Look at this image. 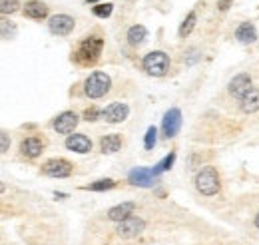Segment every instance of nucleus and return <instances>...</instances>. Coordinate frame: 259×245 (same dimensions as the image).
<instances>
[{"label": "nucleus", "instance_id": "obj_1", "mask_svg": "<svg viewBox=\"0 0 259 245\" xmlns=\"http://www.w3.org/2000/svg\"><path fill=\"white\" fill-rule=\"evenodd\" d=\"M102 48H104V40L100 36H88L78 44L74 52V62L80 66H92L100 58Z\"/></svg>", "mask_w": 259, "mask_h": 245}, {"label": "nucleus", "instance_id": "obj_2", "mask_svg": "<svg viewBox=\"0 0 259 245\" xmlns=\"http://www.w3.org/2000/svg\"><path fill=\"white\" fill-rule=\"evenodd\" d=\"M195 187L203 195H215L222 187L218 170L213 166H205L203 170H199L197 176H195Z\"/></svg>", "mask_w": 259, "mask_h": 245}, {"label": "nucleus", "instance_id": "obj_3", "mask_svg": "<svg viewBox=\"0 0 259 245\" xmlns=\"http://www.w3.org/2000/svg\"><path fill=\"white\" fill-rule=\"evenodd\" d=\"M112 88V80L106 72H92L84 82V94L92 100L104 98Z\"/></svg>", "mask_w": 259, "mask_h": 245}, {"label": "nucleus", "instance_id": "obj_4", "mask_svg": "<svg viewBox=\"0 0 259 245\" xmlns=\"http://www.w3.org/2000/svg\"><path fill=\"white\" fill-rule=\"evenodd\" d=\"M142 68L146 70V74L156 76V78H162V76L167 74V70H169V56L165 52H162V50H154V52H150V54L144 56Z\"/></svg>", "mask_w": 259, "mask_h": 245}, {"label": "nucleus", "instance_id": "obj_5", "mask_svg": "<svg viewBox=\"0 0 259 245\" xmlns=\"http://www.w3.org/2000/svg\"><path fill=\"white\" fill-rule=\"evenodd\" d=\"M144 227H146V223H144V219L142 217H128V219H124V221H120L118 223V227H116V233L120 235V237H124V239H132V237H136V235H140L142 231H144Z\"/></svg>", "mask_w": 259, "mask_h": 245}, {"label": "nucleus", "instance_id": "obj_6", "mask_svg": "<svg viewBox=\"0 0 259 245\" xmlns=\"http://www.w3.org/2000/svg\"><path fill=\"white\" fill-rule=\"evenodd\" d=\"M42 174L48 176V178H68L72 174V164L68 159H48L44 166H42Z\"/></svg>", "mask_w": 259, "mask_h": 245}, {"label": "nucleus", "instance_id": "obj_7", "mask_svg": "<svg viewBox=\"0 0 259 245\" xmlns=\"http://www.w3.org/2000/svg\"><path fill=\"white\" fill-rule=\"evenodd\" d=\"M180 128H182V112H180L178 108L167 110V112H165V116H163V120H162L163 138H165V140L174 138V136L180 132Z\"/></svg>", "mask_w": 259, "mask_h": 245}, {"label": "nucleus", "instance_id": "obj_8", "mask_svg": "<svg viewBox=\"0 0 259 245\" xmlns=\"http://www.w3.org/2000/svg\"><path fill=\"white\" fill-rule=\"evenodd\" d=\"M130 114V108L122 102H114L108 108L102 110V120H106L108 124H122Z\"/></svg>", "mask_w": 259, "mask_h": 245}, {"label": "nucleus", "instance_id": "obj_9", "mask_svg": "<svg viewBox=\"0 0 259 245\" xmlns=\"http://www.w3.org/2000/svg\"><path fill=\"white\" fill-rule=\"evenodd\" d=\"M48 28L56 36H68L70 32L74 30V18L68 16V14H54L48 20Z\"/></svg>", "mask_w": 259, "mask_h": 245}, {"label": "nucleus", "instance_id": "obj_10", "mask_svg": "<svg viewBox=\"0 0 259 245\" xmlns=\"http://www.w3.org/2000/svg\"><path fill=\"white\" fill-rule=\"evenodd\" d=\"M128 180L132 185H140V187H152L158 182V176H154L152 170L148 168H134L128 174Z\"/></svg>", "mask_w": 259, "mask_h": 245}, {"label": "nucleus", "instance_id": "obj_11", "mask_svg": "<svg viewBox=\"0 0 259 245\" xmlns=\"http://www.w3.org/2000/svg\"><path fill=\"white\" fill-rule=\"evenodd\" d=\"M80 122V118L74 114V112H62V114H58L56 118H54V122H52V128L58 132V134H72L74 130H76V126Z\"/></svg>", "mask_w": 259, "mask_h": 245}, {"label": "nucleus", "instance_id": "obj_12", "mask_svg": "<svg viewBox=\"0 0 259 245\" xmlns=\"http://www.w3.org/2000/svg\"><path fill=\"white\" fill-rule=\"evenodd\" d=\"M66 148L76 153H88L92 150V140L86 134H70L66 138Z\"/></svg>", "mask_w": 259, "mask_h": 245}, {"label": "nucleus", "instance_id": "obj_13", "mask_svg": "<svg viewBox=\"0 0 259 245\" xmlns=\"http://www.w3.org/2000/svg\"><path fill=\"white\" fill-rule=\"evenodd\" d=\"M251 90V78H249V74H237L231 82H229V94L233 96V98H243L245 94Z\"/></svg>", "mask_w": 259, "mask_h": 245}, {"label": "nucleus", "instance_id": "obj_14", "mask_svg": "<svg viewBox=\"0 0 259 245\" xmlns=\"http://www.w3.org/2000/svg\"><path fill=\"white\" fill-rule=\"evenodd\" d=\"M42 150H44V142H42L40 138H36V136L24 138V140L20 142V153H22L24 157H28V159L38 157V155L42 153Z\"/></svg>", "mask_w": 259, "mask_h": 245}, {"label": "nucleus", "instance_id": "obj_15", "mask_svg": "<svg viewBox=\"0 0 259 245\" xmlns=\"http://www.w3.org/2000/svg\"><path fill=\"white\" fill-rule=\"evenodd\" d=\"M134 201H124V203H120V206H114V208H110L108 210V219H112V221H124V219H128L132 217L134 214Z\"/></svg>", "mask_w": 259, "mask_h": 245}, {"label": "nucleus", "instance_id": "obj_16", "mask_svg": "<svg viewBox=\"0 0 259 245\" xmlns=\"http://www.w3.org/2000/svg\"><path fill=\"white\" fill-rule=\"evenodd\" d=\"M24 16L34 18V20H42V18L48 16V6L44 2H40V0H30L24 6Z\"/></svg>", "mask_w": 259, "mask_h": 245}, {"label": "nucleus", "instance_id": "obj_17", "mask_svg": "<svg viewBox=\"0 0 259 245\" xmlns=\"http://www.w3.org/2000/svg\"><path fill=\"white\" fill-rule=\"evenodd\" d=\"M239 106L245 114H253L259 110V88H251L249 92L245 94L241 100H239Z\"/></svg>", "mask_w": 259, "mask_h": 245}, {"label": "nucleus", "instance_id": "obj_18", "mask_svg": "<svg viewBox=\"0 0 259 245\" xmlns=\"http://www.w3.org/2000/svg\"><path fill=\"white\" fill-rule=\"evenodd\" d=\"M235 38H237L241 44H251V42L257 40V30H255V26H253L251 22H243V24L237 26Z\"/></svg>", "mask_w": 259, "mask_h": 245}, {"label": "nucleus", "instance_id": "obj_19", "mask_svg": "<svg viewBox=\"0 0 259 245\" xmlns=\"http://www.w3.org/2000/svg\"><path fill=\"white\" fill-rule=\"evenodd\" d=\"M122 148V136L120 134H108L100 140V150L104 153H116Z\"/></svg>", "mask_w": 259, "mask_h": 245}, {"label": "nucleus", "instance_id": "obj_20", "mask_svg": "<svg viewBox=\"0 0 259 245\" xmlns=\"http://www.w3.org/2000/svg\"><path fill=\"white\" fill-rule=\"evenodd\" d=\"M126 38H128L130 46H140V44H144V40L148 38V30H146V26L136 24V26H132L128 30Z\"/></svg>", "mask_w": 259, "mask_h": 245}, {"label": "nucleus", "instance_id": "obj_21", "mask_svg": "<svg viewBox=\"0 0 259 245\" xmlns=\"http://www.w3.org/2000/svg\"><path fill=\"white\" fill-rule=\"evenodd\" d=\"M174 159H176V153H174V152L167 153L162 161H158V164H156V168H152L154 176H160V174H163V172H167V170L174 166Z\"/></svg>", "mask_w": 259, "mask_h": 245}, {"label": "nucleus", "instance_id": "obj_22", "mask_svg": "<svg viewBox=\"0 0 259 245\" xmlns=\"http://www.w3.org/2000/svg\"><path fill=\"white\" fill-rule=\"evenodd\" d=\"M195 12H190L188 16H186V20L182 22V26H180V38H186L190 32L194 30V26H195Z\"/></svg>", "mask_w": 259, "mask_h": 245}, {"label": "nucleus", "instance_id": "obj_23", "mask_svg": "<svg viewBox=\"0 0 259 245\" xmlns=\"http://www.w3.org/2000/svg\"><path fill=\"white\" fill-rule=\"evenodd\" d=\"M114 187H116L114 180H98L94 184L86 185V189H90V191H108V189H114Z\"/></svg>", "mask_w": 259, "mask_h": 245}, {"label": "nucleus", "instance_id": "obj_24", "mask_svg": "<svg viewBox=\"0 0 259 245\" xmlns=\"http://www.w3.org/2000/svg\"><path fill=\"white\" fill-rule=\"evenodd\" d=\"M156 142H158V130H156L154 126H150L148 132H146V138H144V146H146V150H154Z\"/></svg>", "mask_w": 259, "mask_h": 245}, {"label": "nucleus", "instance_id": "obj_25", "mask_svg": "<svg viewBox=\"0 0 259 245\" xmlns=\"http://www.w3.org/2000/svg\"><path fill=\"white\" fill-rule=\"evenodd\" d=\"M112 10H114V4H96L92 8L94 16H98V18H108L112 14Z\"/></svg>", "mask_w": 259, "mask_h": 245}, {"label": "nucleus", "instance_id": "obj_26", "mask_svg": "<svg viewBox=\"0 0 259 245\" xmlns=\"http://www.w3.org/2000/svg\"><path fill=\"white\" fill-rule=\"evenodd\" d=\"M20 2L18 0H0V10L2 14H14L18 10Z\"/></svg>", "mask_w": 259, "mask_h": 245}, {"label": "nucleus", "instance_id": "obj_27", "mask_svg": "<svg viewBox=\"0 0 259 245\" xmlns=\"http://www.w3.org/2000/svg\"><path fill=\"white\" fill-rule=\"evenodd\" d=\"M98 118H102V110H98V108H88L84 112V120L86 122H96Z\"/></svg>", "mask_w": 259, "mask_h": 245}, {"label": "nucleus", "instance_id": "obj_28", "mask_svg": "<svg viewBox=\"0 0 259 245\" xmlns=\"http://www.w3.org/2000/svg\"><path fill=\"white\" fill-rule=\"evenodd\" d=\"M0 24H2V38H6V40H8V38H12V36H14V32H16L14 24H10L8 20H2Z\"/></svg>", "mask_w": 259, "mask_h": 245}, {"label": "nucleus", "instance_id": "obj_29", "mask_svg": "<svg viewBox=\"0 0 259 245\" xmlns=\"http://www.w3.org/2000/svg\"><path fill=\"white\" fill-rule=\"evenodd\" d=\"M184 58H186L188 64H195V62L201 58V54H199V50H197V48H188V52H186V56H184Z\"/></svg>", "mask_w": 259, "mask_h": 245}, {"label": "nucleus", "instance_id": "obj_30", "mask_svg": "<svg viewBox=\"0 0 259 245\" xmlns=\"http://www.w3.org/2000/svg\"><path fill=\"white\" fill-rule=\"evenodd\" d=\"M8 148H10V140H8V134L6 132H2L0 134V152H8Z\"/></svg>", "mask_w": 259, "mask_h": 245}, {"label": "nucleus", "instance_id": "obj_31", "mask_svg": "<svg viewBox=\"0 0 259 245\" xmlns=\"http://www.w3.org/2000/svg\"><path fill=\"white\" fill-rule=\"evenodd\" d=\"M229 2H233V0H220V2H218V8H220V10H227V8H229Z\"/></svg>", "mask_w": 259, "mask_h": 245}, {"label": "nucleus", "instance_id": "obj_32", "mask_svg": "<svg viewBox=\"0 0 259 245\" xmlns=\"http://www.w3.org/2000/svg\"><path fill=\"white\" fill-rule=\"evenodd\" d=\"M54 195H56V197H58V199H64V197H66V193H58V191H56V193H54Z\"/></svg>", "mask_w": 259, "mask_h": 245}, {"label": "nucleus", "instance_id": "obj_33", "mask_svg": "<svg viewBox=\"0 0 259 245\" xmlns=\"http://www.w3.org/2000/svg\"><path fill=\"white\" fill-rule=\"evenodd\" d=\"M255 227H257V229H259V214L255 215Z\"/></svg>", "mask_w": 259, "mask_h": 245}, {"label": "nucleus", "instance_id": "obj_34", "mask_svg": "<svg viewBox=\"0 0 259 245\" xmlns=\"http://www.w3.org/2000/svg\"><path fill=\"white\" fill-rule=\"evenodd\" d=\"M86 2H88V4H94V2H98V0H86Z\"/></svg>", "mask_w": 259, "mask_h": 245}]
</instances>
